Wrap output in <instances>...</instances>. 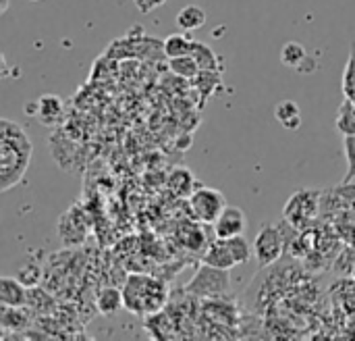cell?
I'll use <instances>...</instances> for the list:
<instances>
[{
    "mask_svg": "<svg viewBox=\"0 0 355 341\" xmlns=\"http://www.w3.org/2000/svg\"><path fill=\"white\" fill-rule=\"evenodd\" d=\"M33 156V144L25 129L8 119L0 121V192L23 181Z\"/></svg>",
    "mask_w": 355,
    "mask_h": 341,
    "instance_id": "cell-1",
    "label": "cell"
},
{
    "mask_svg": "<svg viewBox=\"0 0 355 341\" xmlns=\"http://www.w3.org/2000/svg\"><path fill=\"white\" fill-rule=\"evenodd\" d=\"M125 308L139 317H154L166 306V285L148 275H131L123 288Z\"/></svg>",
    "mask_w": 355,
    "mask_h": 341,
    "instance_id": "cell-2",
    "label": "cell"
},
{
    "mask_svg": "<svg viewBox=\"0 0 355 341\" xmlns=\"http://www.w3.org/2000/svg\"><path fill=\"white\" fill-rule=\"evenodd\" d=\"M322 206V194L310 188L297 190L283 208V221L293 229H306L314 223Z\"/></svg>",
    "mask_w": 355,
    "mask_h": 341,
    "instance_id": "cell-3",
    "label": "cell"
},
{
    "mask_svg": "<svg viewBox=\"0 0 355 341\" xmlns=\"http://www.w3.org/2000/svg\"><path fill=\"white\" fill-rule=\"evenodd\" d=\"M229 290H231L229 271L216 269V267H210V265H204L185 288L187 294L198 296V298H220Z\"/></svg>",
    "mask_w": 355,
    "mask_h": 341,
    "instance_id": "cell-4",
    "label": "cell"
},
{
    "mask_svg": "<svg viewBox=\"0 0 355 341\" xmlns=\"http://www.w3.org/2000/svg\"><path fill=\"white\" fill-rule=\"evenodd\" d=\"M225 206H227L225 196L214 188H198L189 196L191 215L196 217V221L206 223V225H214L220 213L225 210Z\"/></svg>",
    "mask_w": 355,
    "mask_h": 341,
    "instance_id": "cell-5",
    "label": "cell"
},
{
    "mask_svg": "<svg viewBox=\"0 0 355 341\" xmlns=\"http://www.w3.org/2000/svg\"><path fill=\"white\" fill-rule=\"evenodd\" d=\"M285 252V233L277 225H264L254 240V256L260 267H270Z\"/></svg>",
    "mask_w": 355,
    "mask_h": 341,
    "instance_id": "cell-6",
    "label": "cell"
},
{
    "mask_svg": "<svg viewBox=\"0 0 355 341\" xmlns=\"http://www.w3.org/2000/svg\"><path fill=\"white\" fill-rule=\"evenodd\" d=\"M25 115L33 117L40 125H58L64 119V102L56 94H44L35 102L25 104Z\"/></svg>",
    "mask_w": 355,
    "mask_h": 341,
    "instance_id": "cell-7",
    "label": "cell"
},
{
    "mask_svg": "<svg viewBox=\"0 0 355 341\" xmlns=\"http://www.w3.org/2000/svg\"><path fill=\"white\" fill-rule=\"evenodd\" d=\"M245 213L237 206H225V210L220 213V217L214 223V235L218 240H231L237 235H243L245 231Z\"/></svg>",
    "mask_w": 355,
    "mask_h": 341,
    "instance_id": "cell-8",
    "label": "cell"
},
{
    "mask_svg": "<svg viewBox=\"0 0 355 341\" xmlns=\"http://www.w3.org/2000/svg\"><path fill=\"white\" fill-rule=\"evenodd\" d=\"M202 263L210 265V267H216V269H225V271H231V269L239 267L235 256H233V250L229 246V240H218V238H216V242H212L208 246V250L202 256Z\"/></svg>",
    "mask_w": 355,
    "mask_h": 341,
    "instance_id": "cell-9",
    "label": "cell"
},
{
    "mask_svg": "<svg viewBox=\"0 0 355 341\" xmlns=\"http://www.w3.org/2000/svg\"><path fill=\"white\" fill-rule=\"evenodd\" d=\"M0 304L10 308H21L27 304V285L19 281V277H2L0 279Z\"/></svg>",
    "mask_w": 355,
    "mask_h": 341,
    "instance_id": "cell-10",
    "label": "cell"
},
{
    "mask_svg": "<svg viewBox=\"0 0 355 341\" xmlns=\"http://www.w3.org/2000/svg\"><path fill=\"white\" fill-rule=\"evenodd\" d=\"M275 119L277 123H281L285 129H291V131L302 127V110L295 100H281L275 106Z\"/></svg>",
    "mask_w": 355,
    "mask_h": 341,
    "instance_id": "cell-11",
    "label": "cell"
},
{
    "mask_svg": "<svg viewBox=\"0 0 355 341\" xmlns=\"http://www.w3.org/2000/svg\"><path fill=\"white\" fill-rule=\"evenodd\" d=\"M206 10L198 4H187L183 6L179 13H177V25L183 29V31H196V29H202L206 25Z\"/></svg>",
    "mask_w": 355,
    "mask_h": 341,
    "instance_id": "cell-12",
    "label": "cell"
},
{
    "mask_svg": "<svg viewBox=\"0 0 355 341\" xmlns=\"http://www.w3.org/2000/svg\"><path fill=\"white\" fill-rule=\"evenodd\" d=\"M96 306L100 310V315H114L119 313L123 306H125V298H123V292L121 290H114V288H104L98 292V298H96Z\"/></svg>",
    "mask_w": 355,
    "mask_h": 341,
    "instance_id": "cell-13",
    "label": "cell"
},
{
    "mask_svg": "<svg viewBox=\"0 0 355 341\" xmlns=\"http://www.w3.org/2000/svg\"><path fill=\"white\" fill-rule=\"evenodd\" d=\"M308 52H306V46L300 44V42H287L283 48H281V63L291 67V69H302L306 63H308Z\"/></svg>",
    "mask_w": 355,
    "mask_h": 341,
    "instance_id": "cell-14",
    "label": "cell"
},
{
    "mask_svg": "<svg viewBox=\"0 0 355 341\" xmlns=\"http://www.w3.org/2000/svg\"><path fill=\"white\" fill-rule=\"evenodd\" d=\"M193 183H196V179L189 169H175L168 177V188L177 196H191L196 192Z\"/></svg>",
    "mask_w": 355,
    "mask_h": 341,
    "instance_id": "cell-15",
    "label": "cell"
},
{
    "mask_svg": "<svg viewBox=\"0 0 355 341\" xmlns=\"http://www.w3.org/2000/svg\"><path fill=\"white\" fill-rule=\"evenodd\" d=\"M191 44H193V40L189 35H185V33H171L164 40L162 48H164L166 58H177V56L189 54L191 52Z\"/></svg>",
    "mask_w": 355,
    "mask_h": 341,
    "instance_id": "cell-16",
    "label": "cell"
},
{
    "mask_svg": "<svg viewBox=\"0 0 355 341\" xmlns=\"http://www.w3.org/2000/svg\"><path fill=\"white\" fill-rule=\"evenodd\" d=\"M337 129L345 135H355V102L345 98L343 104L337 110V119H335Z\"/></svg>",
    "mask_w": 355,
    "mask_h": 341,
    "instance_id": "cell-17",
    "label": "cell"
},
{
    "mask_svg": "<svg viewBox=\"0 0 355 341\" xmlns=\"http://www.w3.org/2000/svg\"><path fill=\"white\" fill-rule=\"evenodd\" d=\"M189 54L196 58V63L200 65L202 71H218V58H216V54H214V50H212L210 46H206V44L193 40L191 52H189Z\"/></svg>",
    "mask_w": 355,
    "mask_h": 341,
    "instance_id": "cell-18",
    "label": "cell"
},
{
    "mask_svg": "<svg viewBox=\"0 0 355 341\" xmlns=\"http://www.w3.org/2000/svg\"><path fill=\"white\" fill-rule=\"evenodd\" d=\"M168 67L173 73H177L179 77H185V79H196L200 75V65L196 63V58L191 54H185V56H177V58H168Z\"/></svg>",
    "mask_w": 355,
    "mask_h": 341,
    "instance_id": "cell-19",
    "label": "cell"
},
{
    "mask_svg": "<svg viewBox=\"0 0 355 341\" xmlns=\"http://www.w3.org/2000/svg\"><path fill=\"white\" fill-rule=\"evenodd\" d=\"M343 152H345V158H347V173L343 177V183H352L355 179V135H345Z\"/></svg>",
    "mask_w": 355,
    "mask_h": 341,
    "instance_id": "cell-20",
    "label": "cell"
},
{
    "mask_svg": "<svg viewBox=\"0 0 355 341\" xmlns=\"http://www.w3.org/2000/svg\"><path fill=\"white\" fill-rule=\"evenodd\" d=\"M343 94L345 98L354 100L355 102V50L352 52L347 65H345V73H343Z\"/></svg>",
    "mask_w": 355,
    "mask_h": 341,
    "instance_id": "cell-21",
    "label": "cell"
},
{
    "mask_svg": "<svg viewBox=\"0 0 355 341\" xmlns=\"http://www.w3.org/2000/svg\"><path fill=\"white\" fill-rule=\"evenodd\" d=\"M229 246H231V250H233V256H235L237 265H245V263L250 260L252 252H250V244L243 240V235L231 238V240H229Z\"/></svg>",
    "mask_w": 355,
    "mask_h": 341,
    "instance_id": "cell-22",
    "label": "cell"
},
{
    "mask_svg": "<svg viewBox=\"0 0 355 341\" xmlns=\"http://www.w3.org/2000/svg\"><path fill=\"white\" fill-rule=\"evenodd\" d=\"M164 2H166V0H133V4L137 6V10H139L141 15H150L152 10L160 8Z\"/></svg>",
    "mask_w": 355,
    "mask_h": 341,
    "instance_id": "cell-23",
    "label": "cell"
},
{
    "mask_svg": "<svg viewBox=\"0 0 355 341\" xmlns=\"http://www.w3.org/2000/svg\"><path fill=\"white\" fill-rule=\"evenodd\" d=\"M8 8V0H2V6H0V13H6Z\"/></svg>",
    "mask_w": 355,
    "mask_h": 341,
    "instance_id": "cell-24",
    "label": "cell"
},
{
    "mask_svg": "<svg viewBox=\"0 0 355 341\" xmlns=\"http://www.w3.org/2000/svg\"><path fill=\"white\" fill-rule=\"evenodd\" d=\"M352 277H354V279H355V267H354V273H352Z\"/></svg>",
    "mask_w": 355,
    "mask_h": 341,
    "instance_id": "cell-25",
    "label": "cell"
},
{
    "mask_svg": "<svg viewBox=\"0 0 355 341\" xmlns=\"http://www.w3.org/2000/svg\"><path fill=\"white\" fill-rule=\"evenodd\" d=\"M31 2H40V0H31Z\"/></svg>",
    "mask_w": 355,
    "mask_h": 341,
    "instance_id": "cell-26",
    "label": "cell"
}]
</instances>
